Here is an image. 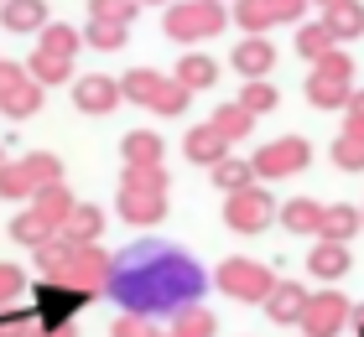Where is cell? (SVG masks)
<instances>
[{"instance_id":"1","label":"cell","mask_w":364,"mask_h":337,"mask_svg":"<svg viewBox=\"0 0 364 337\" xmlns=\"http://www.w3.org/2000/svg\"><path fill=\"white\" fill-rule=\"evenodd\" d=\"M203 291H208V270L177 244L141 239L120 255H109L105 296L120 301V311H141L161 322V316H177L182 306H193Z\"/></svg>"},{"instance_id":"2","label":"cell","mask_w":364,"mask_h":337,"mask_svg":"<svg viewBox=\"0 0 364 337\" xmlns=\"http://www.w3.org/2000/svg\"><path fill=\"white\" fill-rule=\"evenodd\" d=\"M37 270L47 280H63L73 285L78 296H105V280H109V255L99 244H84V239H68V233H53L42 249H37Z\"/></svg>"},{"instance_id":"3","label":"cell","mask_w":364,"mask_h":337,"mask_svg":"<svg viewBox=\"0 0 364 337\" xmlns=\"http://www.w3.org/2000/svg\"><path fill=\"white\" fill-rule=\"evenodd\" d=\"M229 21L224 0H177V6H167V16H161V31H167L172 42H208L219 37Z\"/></svg>"},{"instance_id":"4","label":"cell","mask_w":364,"mask_h":337,"mask_svg":"<svg viewBox=\"0 0 364 337\" xmlns=\"http://www.w3.org/2000/svg\"><path fill=\"white\" fill-rule=\"evenodd\" d=\"M349 94H354V62H349V53H328V57L312 62L307 99L318 109H343V104H349Z\"/></svg>"},{"instance_id":"5","label":"cell","mask_w":364,"mask_h":337,"mask_svg":"<svg viewBox=\"0 0 364 337\" xmlns=\"http://www.w3.org/2000/svg\"><path fill=\"white\" fill-rule=\"evenodd\" d=\"M213 285H219L224 296H235V301H266L271 285H276V275H271V265L235 255V260H224L219 270H213Z\"/></svg>"},{"instance_id":"6","label":"cell","mask_w":364,"mask_h":337,"mask_svg":"<svg viewBox=\"0 0 364 337\" xmlns=\"http://www.w3.org/2000/svg\"><path fill=\"white\" fill-rule=\"evenodd\" d=\"M42 99H47V89L26 73V62H0V114L31 120L42 109Z\"/></svg>"},{"instance_id":"7","label":"cell","mask_w":364,"mask_h":337,"mask_svg":"<svg viewBox=\"0 0 364 337\" xmlns=\"http://www.w3.org/2000/svg\"><path fill=\"white\" fill-rule=\"evenodd\" d=\"M312 161V145L302 140V135H281V140H266L250 156L255 166V182H271V177H291V172H307Z\"/></svg>"},{"instance_id":"8","label":"cell","mask_w":364,"mask_h":337,"mask_svg":"<svg viewBox=\"0 0 364 337\" xmlns=\"http://www.w3.org/2000/svg\"><path fill=\"white\" fill-rule=\"evenodd\" d=\"M271 218H276V202L266 197V187H255V182L224 197V223L235 233H260V228H271Z\"/></svg>"},{"instance_id":"9","label":"cell","mask_w":364,"mask_h":337,"mask_svg":"<svg viewBox=\"0 0 364 337\" xmlns=\"http://www.w3.org/2000/svg\"><path fill=\"white\" fill-rule=\"evenodd\" d=\"M89 306V296H78L73 285H63V280H37V306H31V316H37L42 327H68L78 311Z\"/></svg>"},{"instance_id":"10","label":"cell","mask_w":364,"mask_h":337,"mask_svg":"<svg viewBox=\"0 0 364 337\" xmlns=\"http://www.w3.org/2000/svg\"><path fill=\"white\" fill-rule=\"evenodd\" d=\"M349 301H343L338 291H318V296H307V311H302V337H333L343 332V322H349Z\"/></svg>"},{"instance_id":"11","label":"cell","mask_w":364,"mask_h":337,"mask_svg":"<svg viewBox=\"0 0 364 337\" xmlns=\"http://www.w3.org/2000/svg\"><path fill=\"white\" fill-rule=\"evenodd\" d=\"M114 104H120V78H105V73L73 78V109L78 114H109Z\"/></svg>"},{"instance_id":"12","label":"cell","mask_w":364,"mask_h":337,"mask_svg":"<svg viewBox=\"0 0 364 337\" xmlns=\"http://www.w3.org/2000/svg\"><path fill=\"white\" fill-rule=\"evenodd\" d=\"M260 306H266V316L276 327H296V322H302V311H307V291L296 280H276L271 296L260 301Z\"/></svg>"},{"instance_id":"13","label":"cell","mask_w":364,"mask_h":337,"mask_svg":"<svg viewBox=\"0 0 364 337\" xmlns=\"http://www.w3.org/2000/svg\"><path fill=\"white\" fill-rule=\"evenodd\" d=\"M120 218L136 228H151L167 218V192H141V187H120Z\"/></svg>"},{"instance_id":"14","label":"cell","mask_w":364,"mask_h":337,"mask_svg":"<svg viewBox=\"0 0 364 337\" xmlns=\"http://www.w3.org/2000/svg\"><path fill=\"white\" fill-rule=\"evenodd\" d=\"M229 62H235L240 78H266L271 67H276V47H271L266 37H245V42H235Z\"/></svg>"},{"instance_id":"15","label":"cell","mask_w":364,"mask_h":337,"mask_svg":"<svg viewBox=\"0 0 364 337\" xmlns=\"http://www.w3.org/2000/svg\"><path fill=\"white\" fill-rule=\"evenodd\" d=\"M0 26L16 31V37L42 31L47 26V0H0Z\"/></svg>"},{"instance_id":"16","label":"cell","mask_w":364,"mask_h":337,"mask_svg":"<svg viewBox=\"0 0 364 337\" xmlns=\"http://www.w3.org/2000/svg\"><path fill=\"white\" fill-rule=\"evenodd\" d=\"M182 150H188V161L193 166H219L224 156H229V140L213 125H193L188 130V140H182Z\"/></svg>"},{"instance_id":"17","label":"cell","mask_w":364,"mask_h":337,"mask_svg":"<svg viewBox=\"0 0 364 337\" xmlns=\"http://www.w3.org/2000/svg\"><path fill=\"white\" fill-rule=\"evenodd\" d=\"M120 161L125 166H161L167 161V145H161L156 130H130L120 140Z\"/></svg>"},{"instance_id":"18","label":"cell","mask_w":364,"mask_h":337,"mask_svg":"<svg viewBox=\"0 0 364 337\" xmlns=\"http://www.w3.org/2000/svg\"><path fill=\"white\" fill-rule=\"evenodd\" d=\"M229 21H240L245 37H266L271 26H281V16H276V0H235Z\"/></svg>"},{"instance_id":"19","label":"cell","mask_w":364,"mask_h":337,"mask_svg":"<svg viewBox=\"0 0 364 337\" xmlns=\"http://www.w3.org/2000/svg\"><path fill=\"white\" fill-rule=\"evenodd\" d=\"M167 89V73H156V67H130V73L120 78V99H130V104H156V94Z\"/></svg>"},{"instance_id":"20","label":"cell","mask_w":364,"mask_h":337,"mask_svg":"<svg viewBox=\"0 0 364 337\" xmlns=\"http://www.w3.org/2000/svg\"><path fill=\"white\" fill-rule=\"evenodd\" d=\"M312 265V275L318 280H338V275H349V244H338V239H318V249L307 255Z\"/></svg>"},{"instance_id":"21","label":"cell","mask_w":364,"mask_h":337,"mask_svg":"<svg viewBox=\"0 0 364 337\" xmlns=\"http://www.w3.org/2000/svg\"><path fill=\"white\" fill-rule=\"evenodd\" d=\"M73 202H78V197L68 192V182H53V187H37V192H31V208H37L53 228H63V218L73 213Z\"/></svg>"},{"instance_id":"22","label":"cell","mask_w":364,"mask_h":337,"mask_svg":"<svg viewBox=\"0 0 364 337\" xmlns=\"http://www.w3.org/2000/svg\"><path fill=\"white\" fill-rule=\"evenodd\" d=\"M68 239H84V244H99V233H105V213L94 208V202H73V213L63 218V228Z\"/></svg>"},{"instance_id":"23","label":"cell","mask_w":364,"mask_h":337,"mask_svg":"<svg viewBox=\"0 0 364 337\" xmlns=\"http://www.w3.org/2000/svg\"><path fill=\"white\" fill-rule=\"evenodd\" d=\"M276 218L287 223V233H318V228H323V202H312V197H291L287 208H276Z\"/></svg>"},{"instance_id":"24","label":"cell","mask_w":364,"mask_h":337,"mask_svg":"<svg viewBox=\"0 0 364 337\" xmlns=\"http://www.w3.org/2000/svg\"><path fill=\"white\" fill-rule=\"evenodd\" d=\"M219 332V322H213V311L208 306H182L177 316H167V337H213Z\"/></svg>"},{"instance_id":"25","label":"cell","mask_w":364,"mask_h":337,"mask_svg":"<svg viewBox=\"0 0 364 337\" xmlns=\"http://www.w3.org/2000/svg\"><path fill=\"white\" fill-rule=\"evenodd\" d=\"M172 78L188 83L193 94H198V89H213V83H219V62H213L208 53H182V62H177Z\"/></svg>"},{"instance_id":"26","label":"cell","mask_w":364,"mask_h":337,"mask_svg":"<svg viewBox=\"0 0 364 337\" xmlns=\"http://www.w3.org/2000/svg\"><path fill=\"white\" fill-rule=\"evenodd\" d=\"M84 47V31L78 26H63V21H47L37 31V53H53V57H73Z\"/></svg>"},{"instance_id":"27","label":"cell","mask_w":364,"mask_h":337,"mask_svg":"<svg viewBox=\"0 0 364 337\" xmlns=\"http://www.w3.org/2000/svg\"><path fill=\"white\" fill-rule=\"evenodd\" d=\"M53 233H58V228L47 223L37 208H21V213L11 218V239H16V244H26V249H42L47 239H53Z\"/></svg>"},{"instance_id":"28","label":"cell","mask_w":364,"mask_h":337,"mask_svg":"<svg viewBox=\"0 0 364 337\" xmlns=\"http://www.w3.org/2000/svg\"><path fill=\"white\" fill-rule=\"evenodd\" d=\"M323 26L333 31V42H349V37L364 31V6H359V0H338V6H328Z\"/></svg>"},{"instance_id":"29","label":"cell","mask_w":364,"mask_h":337,"mask_svg":"<svg viewBox=\"0 0 364 337\" xmlns=\"http://www.w3.org/2000/svg\"><path fill=\"white\" fill-rule=\"evenodd\" d=\"M208 177H213V187L229 197V192H240V187H250V182H255V166L240 161V156H224L219 166H208Z\"/></svg>"},{"instance_id":"30","label":"cell","mask_w":364,"mask_h":337,"mask_svg":"<svg viewBox=\"0 0 364 337\" xmlns=\"http://www.w3.org/2000/svg\"><path fill=\"white\" fill-rule=\"evenodd\" d=\"M208 125L219 130V135H224L229 145H235V140H245V135H250V125H255V114L245 109V104H219V109H213V120H208Z\"/></svg>"},{"instance_id":"31","label":"cell","mask_w":364,"mask_h":337,"mask_svg":"<svg viewBox=\"0 0 364 337\" xmlns=\"http://www.w3.org/2000/svg\"><path fill=\"white\" fill-rule=\"evenodd\" d=\"M26 73L42 83V89H53V83H73V57H53V53H31Z\"/></svg>"},{"instance_id":"32","label":"cell","mask_w":364,"mask_h":337,"mask_svg":"<svg viewBox=\"0 0 364 337\" xmlns=\"http://www.w3.org/2000/svg\"><path fill=\"white\" fill-rule=\"evenodd\" d=\"M364 218L354 208H323V228H318V239H338V244H349L354 233H359Z\"/></svg>"},{"instance_id":"33","label":"cell","mask_w":364,"mask_h":337,"mask_svg":"<svg viewBox=\"0 0 364 337\" xmlns=\"http://www.w3.org/2000/svg\"><path fill=\"white\" fill-rule=\"evenodd\" d=\"M26 166V177H31V187H53V182H63V161L53 156V150H31V156H21ZM31 202V197H26Z\"/></svg>"},{"instance_id":"34","label":"cell","mask_w":364,"mask_h":337,"mask_svg":"<svg viewBox=\"0 0 364 337\" xmlns=\"http://www.w3.org/2000/svg\"><path fill=\"white\" fill-rule=\"evenodd\" d=\"M120 187H141V192H172V182H167V166H125V172H120Z\"/></svg>"},{"instance_id":"35","label":"cell","mask_w":364,"mask_h":337,"mask_svg":"<svg viewBox=\"0 0 364 337\" xmlns=\"http://www.w3.org/2000/svg\"><path fill=\"white\" fill-rule=\"evenodd\" d=\"M125 37H130L125 21H89V26H84V42L99 47V53H114V47H125Z\"/></svg>"},{"instance_id":"36","label":"cell","mask_w":364,"mask_h":337,"mask_svg":"<svg viewBox=\"0 0 364 337\" xmlns=\"http://www.w3.org/2000/svg\"><path fill=\"white\" fill-rule=\"evenodd\" d=\"M109 337H167V327H156V316H141V311H120L109 322Z\"/></svg>"},{"instance_id":"37","label":"cell","mask_w":364,"mask_h":337,"mask_svg":"<svg viewBox=\"0 0 364 337\" xmlns=\"http://www.w3.org/2000/svg\"><path fill=\"white\" fill-rule=\"evenodd\" d=\"M31 192H37V187H31V177H26L21 161H6V166H0V197H6V202H26Z\"/></svg>"},{"instance_id":"38","label":"cell","mask_w":364,"mask_h":337,"mask_svg":"<svg viewBox=\"0 0 364 337\" xmlns=\"http://www.w3.org/2000/svg\"><path fill=\"white\" fill-rule=\"evenodd\" d=\"M193 104V89L188 83H177V78H167V89L156 94V104H151V114H161V120H177L182 109Z\"/></svg>"},{"instance_id":"39","label":"cell","mask_w":364,"mask_h":337,"mask_svg":"<svg viewBox=\"0 0 364 337\" xmlns=\"http://www.w3.org/2000/svg\"><path fill=\"white\" fill-rule=\"evenodd\" d=\"M296 53L312 57V62L328 57V53H333V31H328L323 21H318V26H302V31H296Z\"/></svg>"},{"instance_id":"40","label":"cell","mask_w":364,"mask_h":337,"mask_svg":"<svg viewBox=\"0 0 364 337\" xmlns=\"http://www.w3.org/2000/svg\"><path fill=\"white\" fill-rule=\"evenodd\" d=\"M235 104H245L250 114H271L276 109V89H271V83H260V78H245V89H240Z\"/></svg>"},{"instance_id":"41","label":"cell","mask_w":364,"mask_h":337,"mask_svg":"<svg viewBox=\"0 0 364 337\" xmlns=\"http://www.w3.org/2000/svg\"><path fill=\"white\" fill-rule=\"evenodd\" d=\"M141 16V6L136 0H89V21H136Z\"/></svg>"},{"instance_id":"42","label":"cell","mask_w":364,"mask_h":337,"mask_svg":"<svg viewBox=\"0 0 364 337\" xmlns=\"http://www.w3.org/2000/svg\"><path fill=\"white\" fill-rule=\"evenodd\" d=\"M21 291H26V270L11 265V260H0V306H16Z\"/></svg>"},{"instance_id":"43","label":"cell","mask_w":364,"mask_h":337,"mask_svg":"<svg viewBox=\"0 0 364 337\" xmlns=\"http://www.w3.org/2000/svg\"><path fill=\"white\" fill-rule=\"evenodd\" d=\"M31 322H37V316H31L21 301H16V306H0V337H26Z\"/></svg>"},{"instance_id":"44","label":"cell","mask_w":364,"mask_h":337,"mask_svg":"<svg viewBox=\"0 0 364 337\" xmlns=\"http://www.w3.org/2000/svg\"><path fill=\"white\" fill-rule=\"evenodd\" d=\"M333 161L343 166V172H359V166H364V140H354V135H338V140H333Z\"/></svg>"},{"instance_id":"45","label":"cell","mask_w":364,"mask_h":337,"mask_svg":"<svg viewBox=\"0 0 364 337\" xmlns=\"http://www.w3.org/2000/svg\"><path fill=\"white\" fill-rule=\"evenodd\" d=\"M349 120H343V135H354V140H364V89H354L349 94Z\"/></svg>"},{"instance_id":"46","label":"cell","mask_w":364,"mask_h":337,"mask_svg":"<svg viewBox=\"0 0 364 337\" xmlns=\"http://www.w3.org/2000/svg\"><path fill=\"white\" fill-rule=\"evenodd\" d=\"M26 337H78V332H73V322H68V327H42V322H31Z\"/></svg>"},{"instance_id":"47","label":"cell","mask_w":364,"mask_h":337,"mask_svg":"<svg viewBox=\"0 0 364 337\" xmlns=\"http://www.w3.org/2000/svg\"><path fill=\"white\" fill-rule=\"evenodd\" d=\"M302 11H307V0H276V16H281V21H296Z\"/></svg>"},{"instance_id":"48","label":"cell","mask_w":364,"mask_h":337,"mask_svg":"<svg viewBox=\"0 0 364 337\" xmlns=\"http://www.w3.org/2000/svg\"><path fill=\"white\" fill-rule=\"evenodd\" d=\"M349 322H354V327L364 332V306H354V311H349Z\"/></svg>"},{"instance_id":"49","label":"cell","mask_w":364,"mask_h":337,"mask_svg":"<svg viewBox=\"0 0 364 337\" xmlns=\"http://www.w3.org/2000/svg\"><path fill=\"white\" fill-rule=\"evenodd\" d=\"M318 6H323V11H328V6H338V0H318Z\"/></svg>"},{"instance_id":"50","label":"cell","mask_w":364,"mask_h":337,"mask_svg":"<svg viewBox=\"0 0 364 337\" xmlns=\"http://www.w3.org/2000/svg\"><path fill=\"white\" fill-rule=\"evenodd\" d=\"M136 6H156V0H136Z\"/></svg>"},{"instance_id":"51","label":"cell","mask_w":364,"mask_h":337,"mask_svg":"<svg viewBox=\"0 0 364 337\" xmlns=\"http://www.w3.org/2000/svg\"><path fill=\"white\" fill-rule=\"evenodd\" d=\"M0 166H6V150H0Z\"/></svg>"}]
</instances>
